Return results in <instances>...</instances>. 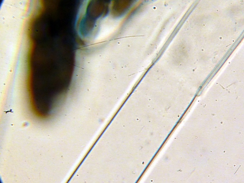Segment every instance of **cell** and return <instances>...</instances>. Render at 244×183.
I'll list each match as a JSON object with an SVG mask.
<instances>
[{
  "instance_id": "1",
  "label": "cell",
  "mask_w": 244,
  "mask_h": 183,
  "mask_svg": "<svg viewBox=\"0 0 244 183\" xmlns=\"http://www.w3.org/2000/svg\"><path fill=\"white\" fill-rule=\"evenodd\" d=\"M125 12L118 1H84L77 16V32L85 45L113 39L115 22Z\"/></svg>"
}]
</instances>
